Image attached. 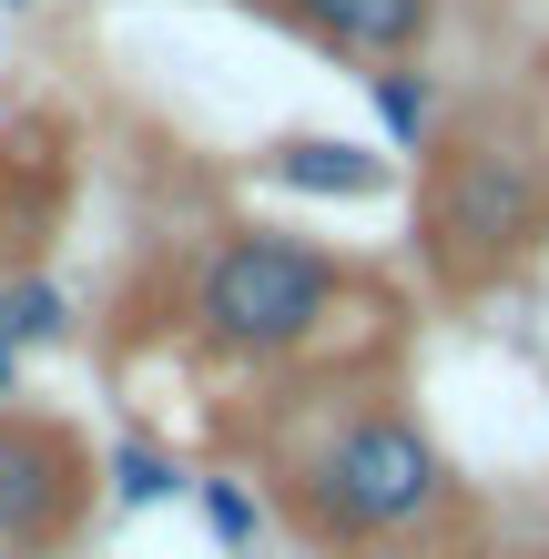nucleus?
<instances>
[{"label": "nucleus", "mask_w": 549, "mask_h": 559, "mask_svg": "<svg viewBox=\"0 0 549 559\" xmlns=\"http://www.w3.org/2000/svg\"><path fill=\"white\" fill-rule=\"evenodd\" d=\"M336 306H346V265L326 245L244 224V235L204 245V265L183 285V336L224 367H285V356L326 346Z\"/></svg>", "instance_id": "obj_1"}, {"label": "nucleus", "mask_w": 549, "mask_h": 559, "mask_svg": "<svg viewBox=\"0 0 549 559\" xmlns=\"http://www.w3.org/2000/svg\"><path fill=\"white\" fill-rule=\"evenodd\" d=\"M306 530L336 539V549H397V539H428L447 509H458V478H447V448L417 427L407 407H357L315 438L306 478Z\"/></svg>", "instance_id": "obj_2"}, {"label": "nucleus", "mask_w": 549, "mask_h": 559, "mask_svg": "<svg viewBox=\"0 0 549 559\" xmlns=\"http://www.w3.org/2000/svg\"><path fill=\"white\" fill-rule=\"evenodd\" d=\"M549 235V153H529L520 133H468L458 153H438L428 174V214H417V245H428L438 285H499L520 275Z\"/></svg>", "instance_id": "obj_3"}, {"label": "nucleus", "mask_w": 549, "mask_h": 559, "mask_svg": "<svg viewBox=\"0 0 549 559\" xmlns=\"http://www.w3.org/2000/svg\"><path fill=\"white\" fill-rule=\"evenodd\" d=\"M92 499V457L72 427L51 417H0V559H51L61 539L82 530Z\"/></svg>", "instance_id": "obj_4"}, {"label": "nucleus", "mask_w": 549, "mask_h": 559, "mask_svg": "<svg viewBox=\"0 0 549 559\" xmlns=\"http://www.w3.org/2000/svg\"><path fill=\"white\" fill-rule=\"evenodd\" d=\"M285 21L306 31V41H326V51H346V61H417L438 41V0H275Z\"/></svg>", "instance_id": "obj_5"}, {"label": "nucleus", "mask_w": 549, "mask_h": 559, "mask_svg": "<svg viewBox=\"0 0 549 559\" xmlns=\"http://www.w3.org/2000/svg\"><path fill=\"white\" fill-rule=\"evenodd\" d=\"M265 183L275 193H315V204H377V193L397 183V163L346 143V133H285V143H265Z\"/></svg>", "instance_id": "obj_6"}, {"label": "nucleus", "mask_w": 549, "mask_h": 559, "mask_svg": "<svg viewBox=\"0 0 549 559\" xmlns=\"http://www.w3.org/2000/svg\"><path fill=\"white\" fill-rule=\"evenodd\" d=\"M367 112H377L386 153H428V143H438V82L417 72V61H386V72H367Z\"/></svg>", "instance_id": "obj_7"}, {"label": "nucleus", "mask_w": 549, "mask_h": 559, "mask_svg": "<svg viewBox=\"0 0 549 559\" xmlns=\"http://www.w3.org/2000/svg\"><path fill=\"white\" fill-rule=\"evenodd\" d=\"M72 336V295H61L51 275H0V346L11 356H41V346H61Z\"/></svg>", "instance_id": "obj_8"}, {"label": "nucleus", "mask_w": 549, "mask_h": 559, "mask_svg": "<svg viewBox=\"0 0 549 559\" xmlns=\"http://www.w3.org/2000/svg\"><path fill=\"white\" fill-rule=\"evenodd\" d=\"M174 488H193V478H183V457L164 438H112L103 448V499L112 509H164Z\"/></svg>", "instance_id": "obj_9"}, {"label": "nucleus", "mask_w": 549, "mask_h": 559, "mask_svg": "<svg viewBox=\"0 0 549 559\" xmlns=\"http://www.w3.org/2000/svg\"><path fill=\"white\" fill-rule=\"evenodd\" d=\"M193 509H204V530L224 559H254V539H265V499H254L244 478H193Z\"/></svg>", "instance_id": "obj_10"}, {"label": "nucleus", "mask_w": 549, "mask_h": 559, "mask_svg": "<svg viewBox=\"0 0 549 559\" xmlns=\"http://www.w3.org/2000/svg\"><path fill=\"white\" fill-rule=\"evenodd\" d=\"M11 397H21V356L0 346V417H11Z\"/></svg>", "instance_id": "obj_11"}, {"label": "nucleus", "mask_w": 549, "mask_h": 559, "mask_svg": "<svg viewBox=\"0 0 549 559\" xmlns=\"http://www.w3.org/2000/svg\"><path fill=\"white\" fill-rule=\"evenodd\" d=\"M0 11H41V0H0Z\"/></svg>", "instance_id": "obj_12"}, {"label": "nucleus", "mask_w": 549, "mask_h": 559, "mask_svg": "<svg viewBox=\"0 0 549 559\" xmlns=\"http://www.w3.org/2000/svg\"><path fill=\"white\" fill-rule=\"evenodd\" d=\"M529 559H549V549H529Z\"/></svg>", "instance_id": "obj_13"}]
</instances>
